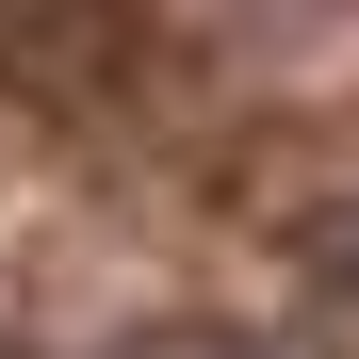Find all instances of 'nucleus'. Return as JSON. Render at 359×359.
<instances>
[{"mask_svg":"<svg viewBox=\"0 0 359 359\" xmlns=\"http://www.w3.org/2000/svg\"><path fill=\"white\" fill-rule=\"evenodd\" d=\"M131 359H278V343H245V327H163V343H131Z\"/></svg>","mask_w":359,"mask_h":359,"instance_id":"obj_1","label":"nucleus"}]
</instances>
